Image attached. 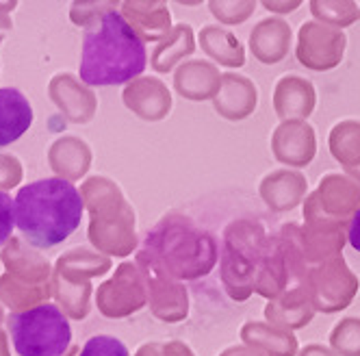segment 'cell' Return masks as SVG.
Instances as JSON below:
<instances>
[{"mask_svg": "<svg viewBox=\"0 0 360 356\" xmlns=\"http://www.w3.org/2000/svg\"><path fill=\"white\" fill-rule=\"evenodd\" d=\"M15 226V200L9 193L0 191V246H3Z\"/></svg>", "mask_w": 360, "mask_h": 356, "instance_id": "cell-6", "label": "cell"}, {"mask_svg": "<svg viewBox=\"0 0 360 356\" xmlns=\"http://www.w3.org/2000/svg\"><path fill=\"white\" fill-rule=\"evenodd\" d=\"M33 124V107L13 87H0V148L20 139Z\"/></svg>", "mask_w": 360, "mask_h": 356, "instance_id": "cell-4", "label": "cell"}, {"mask_svg": "<svg viewBox=\"0 0 360 356\" xmlns=\"http://www.w3.org/2000/svg\"><path fill=\"white\" fill-rule=\"evenodd\" d=\"M7 328L20 356H63L72 343V328L57 304H37L11 313Z\"/></svg>", "mask_w": 360, "mask_h": 356, "instance_id": "cell-3", "label": "cell"}, {"mask_svg": "<svg viewBox=\"0 0 360 356\" xmlns=\"http://www.w3.org/2000/svg\"><path fill=\"white\" fill-rule=\"evenodd\" d=\"M146 44L137 31L120 11H107L85 31L79 74L85 85H124L146 70Z\"/></svg>", "mask_w": 360, "mask_h": 356, "instance_id": "cell-1", "label": "cell"}, {"mask_svg": "<svg viewBox=\"0 0 360 356\" xmlns=\"http://www.w3.org/2000/svg\"><path fill=\"white\" fill-rule=\"evenodd\" d=\"M83 211L79 189L65 178L29 183L15 196V226L35 248L63 243L81 226Z\"/></svg>", "mask_w": 360, "mask_h": 356, "instance_id": "cell-2", "label": "cell"}, {"mask_svg": "<svg viewBox=\"0 0 360 356\" xmlns=\"http://www.w3.org/2000/svg\"><path fill=\"white\" fill-rule=\"evenodd\" d=\"M347 239H349V246H352L354 250H358V252H360V209H358V211H356V215L352 217Z\"/></svg>", "mask_w": 360, "mask_h": 356, "instance_id": "cell-7", "label": "cell"}, {"mask_svg": "<svg viewBox=\"0 0 360 356\" xmlns=\"http://www.w3.org/2000/svg\"><path fill=\"white\" fill-rule=\"evenodd\" d=\"M79 356H128V348L115 337L98 335L83 345Z\"/></svg>", "mask_w": 360, "mask_h": 356, "instance_id": "cell-5", "label": "cell"}]
</instances>
